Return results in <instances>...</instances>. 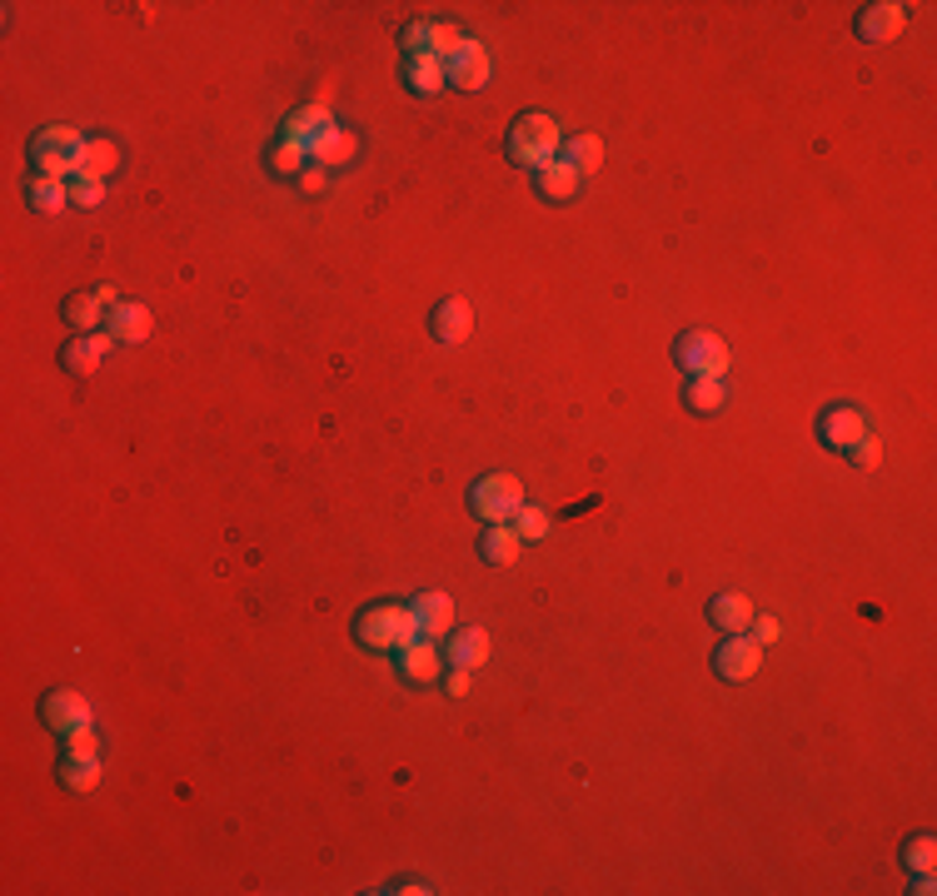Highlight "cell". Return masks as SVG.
I'll use <instances>...</instances> for the list:
<instances>
[{
    "label": "cell",
    "mask_w": 937,
    "mask_h": 896,
    "mask_svg": "<svg viewBox=\"0 0 937 896\" xmlns=\"http://www.w3.org/2000/svg\"><path fill=\"white\" fill-rule=\"evenodd\" d=\"M559 150H564V130H559V120H554V115L529 110V115L514 120V130H509V160L539 170V164L559 160Z\"/></svg>",
    "instance_id": "6da1fadb"
},
{
    "label": "cell",
    "mask_w": 937,
    "mask_h": 896,
    "mask_svg": "<svg viewBox=\"0 0 937 896\" xmlns=\"http://www.w3.org/2000/svg\"><path fill=\"white\" fill-rule=\"evenodd\" d=\"M355 637L375 653H389V647L399 653L415 637V613H409V603H369L355 617Z\"/></svg>",
    "instance_id": "7a4b0ae2"
},
{
    "label": "cell",
    "mask_w": 937,
    "mask_h": 896,
    "mask_svg": "<svg viewBox=\"0 0 937 896\" xmlns=\"http://www.w3.org/2000/svg\"><path fill=\"white\" fill-rule=\"evenodd\" d=\"M80 150H86V135H80L76 125H46L30 140V164H36V174H46V180H76Z\"/></svg>",
    "instance_id": "3957f363"
},
{
    "label": "cell",
    "mask_w": 937,
    "mask_h": 896,
    "mask_svg": "<svg viewBox=\"0 0 937 896\" xmlns=\"http://www.w3.org/2000/svg\"><path fill=\"white\" fill-rule=\"evenodd\" d=\"M524 503L529 499H524V483L514 479V473H484L469 489V509H474V519H484V523H509Z\"/></svg>",
    "instance_id": "277c9868"
},
{
    "label": "cell",
    "mask_w": 937,
    "mask_h": 896,
    "mask_svg": "<svg viewBox=\"0 0 937 896\" xmlns=\"http://www.w3.org/2000/svg\"><path fill=\"white\" fill-rule=\"evenodd\" d=\"M674 359L678 369H688V379H724L728 369V344L708 329H684L674 344Z\"/></svg>",
    "instance_id": "5b68a950"
},
{
    "label": "cell",
    "mask_w": 937,
    "mask_h": 896,
    "mask_svg": "<svg viewBox=\"0 0 937 896\" xmlns=\"http://www.w3.org/2000/svg\"><path fill=\"white\" fill-rule=\"evenodd\" d=\"M459 46H465V36H459V26H449V20H415V26L399 30V50H405V60H419V56L449 60Z\"/></svg>",
    "instance_id": "8992f818"
},
{
    "label": "cell",
    "mask_w": 937,
    "mask_h": 896,
    "mask_svg": "<svg viewBox=\"0 0 937 896\" xmlns=\"http://www.w3.org/2000/svg\"><path fill=\"white\" fill-rule=\"evenodd\" d=\"M764 667V643L754 633H724V643L714 647V673L724 683H748Z\"/></svg>",
    "instance_id": "52a82bcc"
},
{
    "label": "cell",
    "mask_w": 937,
    "mask_h": 896,
    "mask_svg": "<svg viewBox=\"0 0 937 896\" xmlns=\"http://www.w3.org/2000/svg\"><path fill=\"white\" fill-rule=\"evenodd\" d=\"M40 723L56 737H70V733H80V727H90V703L76 687H56V693L40 697Z\"/></svg>",
    "instance_id": "ba28073f"
},
{
    "label": "cell",
    "mask_w": 937,
    "mask_h": 896,
    "mask_svg": "<svg viewBox=\"0 0 937 896\" xmlns=\"http://www.w3.org/2000/svg\"><path fill=\"white\" fill-rule=\"evenodd\" d=\"M489 75H494V60H489V50H484L479 40H465V46L445 60V85L465 90V95L489 85Z\"/></svg>",
    "instance_id": "9c48e42d"
},
{
    "label": "cell",
    "mask_w": 937,
    "mask_h": 896,
    "mask_svg": "<svg viewBox=\"0 0 937 896\" xmlns=\"http://www.w3.org/2000/svg\"><path fill=\"white\" fill-rule=\"evenodd\" d=\"M873 429H868V419H863V409H853V404H833V409H823L818 414V439L828 449H838V453H848L858 439H868Z\"/></svg>",
    "instance_id": "30bf717a"
},
{
    "label": "cell",
    "mask_w": 937,
    "mask_h": 896,
    "mask_svg": "<svg viewBox=\"0 0 937 896\" xmlns=\"http://www.w3.org/2000/svg\"><path fill=\"white\" fill-rule=\"evenodd\" d=\"M903 26H908V6H898V0H878V6H863L858 20H853V30H858L863 40H873V46H888V40H898Z\"/></svg>",
    "instance_id": "8fae6325"
},
{
    "label": "cell",
    "mask_w": 937,
    "mask_h": 896,
    "mask_svg": "<svg viewBox=\"0 0 937 896\" xmlns=\"http://www.w3.org/2000/svg\"><path fill=\"white\" fill-rule=\"evenodd\" d=\"M399 673L409 677V683H439V673H445V653L435 647V637L415 633L405 647H399Z\"/></svg>",
    "instance_id": "7c38bea8"
},
{
    "label": "cell",
    "mask_w": 937,
    "mask_h": 896,
    "mask_svg": "<svg viewBox=\"0 0 937 896\" xmlns=\"http://www.w3.org/2000/svg\"><path fill=\"white\" fill-rule=\"evenodd\" d=\"M469 329H474V309H469V299H459V294L439 299L435 314H429V334H435L439 344H465Z\"/></svg>",
    "instance_id": "4fadbf2b"
},
{
    "label": "cell",
    "mask_w": 937,
    "mask_h": 896,
    "mask_svg": "<svg viewBox=\"0 0 937 896\" xmlns=\"http://www.w3.org/2000/svg\"><path fill=\"white\" fill-rule=\"evenodd\" d=\"M106 334L116 339V344H146L150 334H156V314H150V304H130V299H120L116 309H110L106 319Z\"/></svg>",
    "instance_id": "5bb4252c"
},
{
    "label": "cell",
    "mask_w": 937,
    "mask_h": 896,
    "mask_svg": "<svg viewBox=\"0 0 937 896\" xmlns=\"http://www.w3.org/2000/svg\"><path fill=\"white\" fill-rule=\"evenodd\" d=\"M110 309L116 304H106V294H100V284L96 290H76L60 304V314H66V324L70 329H80V334H100V324L110 319Z\"/></svg>",
    "instance_id": "9a60e30c"
},
{
    "label": "cell",
    "mask_w": 937,
    "mask_h": 896,
    "mask_svg": "<svg viewBox=\"0 0 937 896\" xmlns=\"http://www.w3.org/2000/svg\"><path fill=\"white\" fill-rule=\"evenodd\" d=\"M329 125H335V120H329L325 105H300V110H290V115H285L280 140H285V145H295V150L310 154V145H315L319 135H325Z\"/></svg>",
    "instance_id": "2e32d148"
},
{
    "label": "cell",
    "mask_w": 937,
    "mask_h": 896,
    "mask_svg": "<svg viewBox=\"0 0 937 896\" xmlns=\"http://www.w3.org/2000/svg\"><path fill=\"white\" fill-rule=\"evenodd\" d=\"M110 344H116L110 334H76V339H66V349H60V364H66L70 374L86 379L100 369V359L110 354Z\"/></svg>",
    "instance_id": "e0dca14e"
},
{
    "label": "cell",
    "mask_w": 937,
    "mask_h": 896,
    "mask_svg": "<svg viewBox=\"0 0 937 896\" xmlns=\"http://www.w3.org/2000/svg\"><path fill=\"white\" fill-rule=\"evenodd\" d=\"M409 613H415V633L439 637V633H449V623H455V597L449 593H419L415 603H409Z\"/></svg>",
    "instance_id": "ac0fdd59"
},
{
    "label": "cell",
    "mask_w": 937,
    "mask_h": 896,
    "mask_svg": "<svg viewBox=\"0 0 937 896\" xmlns=\"http://www.w3.org/2000/svg\"><path fill=\"white\" fill-rule=\"evenodd\" d=\"M754 613H758V607L748 603L744 593H718L714 603H708V623H714L718 633H748Z\"/></svg>",
    "instance_id": "d6986e66"
},
{
    "label": "cell",
    "mask_w": 937,
    "mask_h": 896,
    "mask_svg": "<svg viewBox=\"0 0 937 896\" xmlns=\"http://www.w3.org/2000/svg\"><path fill=\"white\" fill-rule=\"evenodd\" d=\"M579 184H584V174L574 170V164H564V160H549V164L534 170V190H539L544 200H574Z\"/></svg>",
    "instance_id": "ffe728a7"
},
{
    "label": "cell",
    "mask_w": 937,
    "mask_h": 896,
    "mask_svg": "<svg viewBox=\"0 0 937 896\" xmlns=\"http://www.w3.org/2000/svg\"><path fill=\"white\" fill-rule=\"evenodd\" d=\"M519 548H524V538L514 528H504V523H489V528L479 533V558L494 563V568H514Z\"/></svg>",
    "instance_id": "44dd1931"
},
{
    "label": "cell",
    "mask_w": 937,
    "mask_h": 896,
    "mask_svg": "<svg viewBox=\"0 0 937 896\" xmlns=\"http://www.w3.org/2000/svg\"><path fill=\"white\" fill-rule=\"evenodd\" d=\"M116 170H120V145H116V140H86L80 164H76V180H100V184H106Z\"/></svg>",
    "instance_id": "7402d4cb"
},
{
    "label": "cell",
    "mask_w": 937,
    "mask_h": 896,
    "mask_svg": "<svg viewBox=\"0 0 937 896\" xmlns=\"http://www.w3.org/2000/svg\"><path fill=\"white\" fill-rule=\"evenodd\" d=\"M355 150H359V140L349 135L345 125H329L325 135L310 145V164H319V170H335V164H349L355 160Z\"/></svg>",
    "instance_id": "603a6c76"
},
{
    "label": "cell",
    "mask_w": 937,
    "mask_h": 896,
    "mask_svg": "<svg viewBox=\"0 0 937 896\" xmlns=\"http://www.w3.org/2000/svg\"><path fill=\"white\" fill-rule=\"evenodd\" d=\"M724 404H728L724 379H688V384H684V409H688V414L708 419V414H724Z\"/></svg>",
    "instance_id": "cb8c5ba5"
},
{
    "label": "cell",
    "mask_w": 937,
    "mask_h": 896,
    "mask_svg": "<svg viewBox=\"0 0 937 896\" xmlns=\"http://www.w3.org/2000/svg\"><path fill=\"white\" fill-rule=\"evenodd\" d=\"M445 653H449V663H455V667H469V673H474V667L489 663V633H484V627H459V633L449 637Z\"/></svg>",
    "instance_id": "d4e9b609"
},
{
    "label": "cell",
    "mask_w": 937,
    "mask_h": 896,
    "mask_svg": "<svg viewBox=\"0 0 937 896\" xmlns=\"http://www.w3.org/2000/svg\"><path fill=\"white\" fill-rule=\"evenodd\" d=\"M60 782L70 792H90L100 782V752H66L60 757Z\"/></svg>",
    "instance_id": "484cf974"
},
{
    "label": "cell",
    "mask_w": 937,
    "mask_h": 896,
    "mask_svg": "<svg viewBox=\"0 0 937 896\" xmlns=\"http://www.w3.org/2000/svg\"><path fill=\"white\" fill-rule=\"evenodd\" d=\"M26 200H30V210H40V214H60L70 204V180H46V174H36V180L26 184Z\"/></svg>",
    "instance_id": "4316f807"
},
{
    "label": "cell",
    "mask_w": 937,
    "mask_h": 896,
    "mask_svg": "<svg viewBox=\"0 0 937 896\" xmlns=\"http://www.w3.org/2000/svg\"><path fill=\"white\" fill-rule=\"evenodd\" d=\"M405 85L415 90V95H439V90H445V60H435V56L405 60Z\"/></svg>",
    "instance_id": "83f0119b"
},
{
    "label": "cell",
    "mask_w": 937,
    "mask_h": 896,
    "mask_svg": "<svg viewBox=\"0 0 937 896\" xmlns=\"http://www.w3.org/2000/svg\"><path fill=\"white\" fill-rule=\"evenodd\" d=\"M559 160H564V164H574L579 174H594V170L604 164V140H594V135H574V140H564Z\"/></svg>",
    "instance_id": "f1b7e54d"
},
{
    "label": "cell",
    "mask_w": 937,
    "mask_h": 896,
    "mask_svg": "<svg viewBox=\"0 0 937 896\" xmlns=\"http://www.w3.org/2000/svg\"><path fill=\"white\" fill-rule=\"evenodd\" d=\"M903 867L913 872V877H933V867H937V842L923 832V837H908L903 842Z\"/></svg>",
    "instance_id": "f546056e"
},
{
    "label": "cell",
    "mask_w": 937,
    "mask_h": 896,
    "mask_svg": "<svg viewBox=\"0 0 937 896\" xmlns=\"http://www.w3.org/2000/svg\"><path fill=\"white\" fill-rule=\"evenodd\" d=\"M509 528L519 533V538H544V533H549L554 523H549V513H544V509H534V503H524V509H519V513H514V519H509Z\"/></svg>",
    "instance_id": "4dcf8cb0"
},
{
    "label": "cell",
    "mask_w": 937,
    "mask_h": 896,
    "mask_svg": "<svg viewBox=\"0 0 937 896\" xmlns=\"http://www.w3.org/2000/svg\"><path fill=\"white\" fill-rule=\"evenodd\" d=\"M270 170H275V174H295V180H300V174L310 170V154L295 150V145H285V140H280V145L270 150Z\"/></svg>",
    "instance_id": "1f68e13d"
},
{
    "label": "cell",
    "mask_w": 937,
    "mask_h": 896,
    "mask_svg": "<svg viewBox=\"0 0 937 896\" xmlns=\"http://www.w3.org/2000/svg\"><path fill=\"white\" fill-rule=\"evenodd\" d=\"M106 200V184L100 180H70V204H80V210H90V204Z\"/></svg>",
    "instance_id": "d6a6232c"
},
{
    "label": "cell",
    "mask_w": 937,
    "mask_h": 896,
    "mask_svg": "<svg viewBox=\"0 0 937 896\" xmlns=\"http://www.w3.org/2000/svg\"><path fill=\"white\" fill-rule=\"evenodd\" d=\"M848 459L858 463V469H878V463H883V444L868 434V439H858V444L848 449Z\"/></svg>",
    "instance_id": "836d02e7"
},
{
    "label": "cell",
    "mask_w": 937,
    "mask_h": 896,
    "mask_svg": "<svg viewBox=\"0 0 937 896\" xmlns=\"http://www.w3.org/2000/svg\"><path fill=\"white\" fill-rule=\"evenodd\" d=\"M748 633H754L758 643L768 647V643H774V637H778V617H758V613H754V623H748Z\"/></svg>",
    "instance_id": "e575fe53"
},
{
    "label": "cell",
    "mask_w": 937,
    "mask_h": 896,
    "mask_svg": "<svg viewBox=\"0 0 937 896\" xmlns=\"http://www.w3.org/2000/svg\"><path fill=\"white\" fill-rule=\"evenodd\" d=\"M325 184H329V174L319 170V164H310V170L300 174V190H305V194H325Z\"/></svg>",
    "instance_id": "d590c367"
},
{
    "label": "cell",
    "mask_w": 937,
    "mask_h": 896,
    "mask_svg": "<svg viewBox=\"0 0 937 896\" xmlns=\"http://www.w3.org/2000/svg\"><path fill=\"white\" fill-rule=\"evenodd\" d=\"M445 687H449V697H465V693H469V687H474V677H469V667H455V673H449V683H445Z\"/></svg>",
    "instance_id": "8d00e7d4"
},
{
    "label": "cell",
    "mask_w": 937,
    "mask_h": 896,
    "mask_svg": "<svg viewBox=\"0 0 937 896\" xmlns=\"http://www.w3.org/2000/svg\"><path fill=\"white\" fill-rule=\"evenodd\" d=\"M66 752H96V733H90V727L70 733V737H66Z\"/></svg>",
    "instance_id": "74e56055"
}]
</instances>
